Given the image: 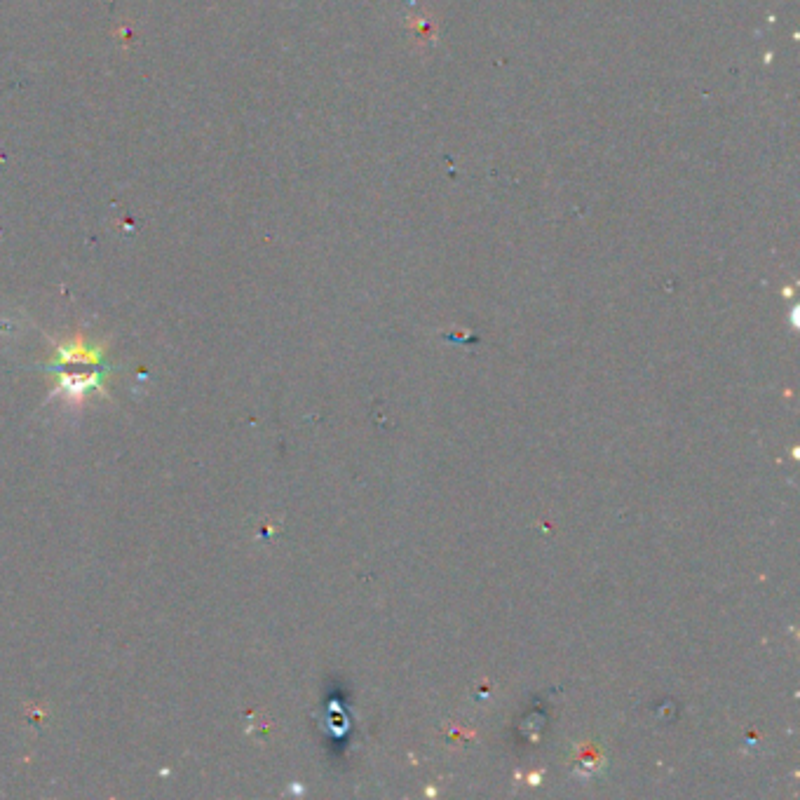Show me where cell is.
I'll list each match as a JSON object with an SVG mask.
<instances>
[{
  "label": "cell",
  "mask_w": 800,
  "mask_h": 800,
  "mask_svg": "<svg viewBox=\"0 0 800 800\" xmlns=\"http://www.w3.org/2000/svg\"><path fill=\"white\" fill-rule=\"evenodd\" d=\"M108 371L106 369H97L94 374L90 376H76V374H59V381H57V390L52 392V395H64L66 399H71V402H83L87 392L92 390H101L104 392V378H106Z\"/></svg>",
  "instance_id": "1"
},
{
  "label": "cell",
  "mask_w": 800,
  "mask_h": 800,
  "mask_svg": "<svg viewBox=\"0 0 800 800\" xmlns=\"http://www.w3.org/2000/svg\"><path fill=\"white\" fill-rule=\"evenodd\" d=\"M101 359H104V350L101 348H94V345H85L83 336H76L71 343L66 345H59L57 352H54L52 362L47 364L50 369L54 366H64V364H94L99 366Z\"/></svg>",
  "instance_id": "2"
}]
</instances>
